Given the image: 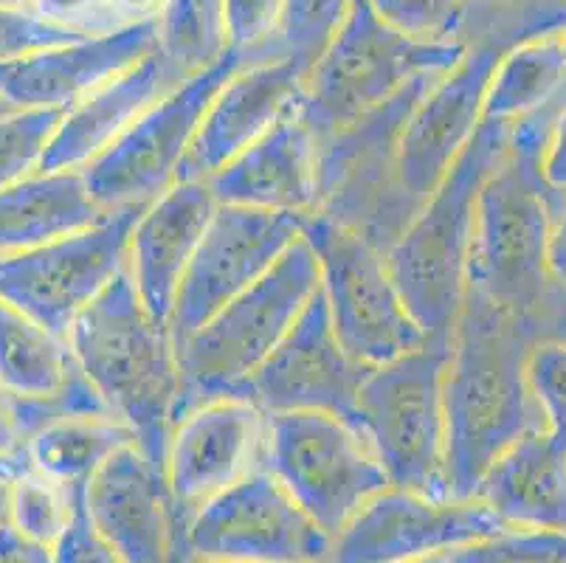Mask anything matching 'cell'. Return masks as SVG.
<instances>
[{
    "label": "cell",
    "instance_id": "1",
    "mask_svg": "<svg viewBox=\"0 0 566 563\" xmlns=\"http://www.w3.org/2000/svg\"><path fill=\"white\" fill-rule=\"evenodd\" d=\"M527 316L468 282L442 378L449 496L468 499L488 465L544 417L530 395Z\"/></svg>",
    "mask_w": 566,
    "mask_h": 563
},
{
    "label": "cell",
    "instance_id": "2",
    "mask_svg": "<svg viewBox=\"0 0 566 563\" xmlns=\"http://www.w3.org/2000/svg\"><path fill=\"white\" fill-rule=\"evenodd\" d=\"M65 338L107 411L130 426L138 448L164 468L181 400V372L169 327L144 307L130 273H118L85 304Z\"/></svg>",
    "mask_w": 566,
    "mask_h": 563
},
{
    "label": "cell",
    "instance_id": "3",
    "mask_svg": "<svg viewBox=\"0 0 566 563\" xmlns=\"http://www.w3.org/2000/svg\"><path fill=\"white\" fill-rule=\"evenodd\" d=\"M549 131V127H547ZM547 131L518 118L511 144L476 195L468 282L502 307L527 316L547 302V248L566 192L547 184L542 153Z\"/></svg>",
    "mask_w": 566,
    "mask_h": 563
},
{
    "label": "cell",
    "instance_id": "4",
    "mask_svg": "<svg viewBox=\"0 0 566 563\" xmlns=\"http://www.w3.org/2000/svg\"><path fill=\"white\" fill-rule=\"evenodd\" d=\"M511 127L482 118L471 142L386 254L406 307L423 327L426 338L440 347L451 344L465 299L476 195L482 180L502 161L511 144Z\"/></svg>",
    "mask_w": 566,
    "mask_h": 563
},
{
    "label": "cell",
    "instance_id": "5",
    "mask_svg": "<svg viewBox=\"0 0 566 563\" xmlns=\"http://www.w3.org/2000/svg\"><path fill=\"white\" fill-rule=\"evenodd\" d=\"M316 291L318 260L311 242L300 237L254 285L175 344L181 372L178 415L206 397L240 395Z\"/></svg>",
    "mask_w": 566,
    "mask_h": 563
},
{
    "label": "cell",
    "instance_id": "6",
    "mask_svg": "<svg viewBox=\"0 0 566 563\" xmlns=\"http://www.w3.org/2000/svg\"><path fill=\"white\" fill-rule=\"evenodd\" d=\"M468 45L462 40H415L380 20L367 0H355L336 38L305 74L300 113L316 138L361 122L423 74L449 71Z\"/></svg>",
    "mask_w": 566,
    "mask_h": 563
},
{
    "label": "cell",
    "instance_id": "7",
    "mask_svg": "<svg viewBox=\"0 0 566 563\" xmlns=\"http://www.w3.org/2000/svg\"><path fill=\"white\" fill-rule=\"evenodd\" d=\"M449 347H423L373 366L355 400V428L364 434L389 484L431 499H451L446 477V378Z\"/></svg>",
    "mask_w": 566,
    "mask_h": 563
},
{
    "label": "cell",
    "instance_id": "8",
    "mask_svg": "<svg viewBox=\"0 0 566 563\" xmlns=\"http://www.w3.org/2000/svg\"><path fill=\"white\" fill-rule=\"evenodd\" d=\"M302 237L318 260V288L333 330L358 364L378 366L423 347L429 338L406 307L386 257L361 231L313 211Z\"/></svg>",
    "mask_w": 566,
    "mask_h": 563
},
{
    "label": "cell",
    "instance_id": "9",
    "mask_svg": "<svg viewBox=\"0 0 566 563\" xmlns=\"http://www.w3.org/2000/svg\"><path fill=\"white\" fill-rule=\"evenodd\" d=\"M262 468L331 539L375 493L389 488L364 434L327 411H265Z\"/></svg>",
    "mask_w": 566,
    "mask_h": 563
},
{
    "label": "cell",
    "instance_id": "10",
    "mask_svg": "<svg viewBox=\"0 0 566 563\" xmlns=\"http://www.w3.org/2000/svg\"><path fill=\"white\" fill-rule=\"evenodd\" d=\"M243 62H249L243 54L226 49L218 60L153 102L111 147L80 169L91 198L105 211H113L147 206L169 189L178 180V169L206 107Z\"/></svg>",
    "mask_w": 566,
    "mask_h": 563
},
{
    "label": "cell",
    "instance_id": "11",
    "mask_svg": "<svg viewBox=\"0 0 566 563\" xmlns=\"http://www.w3.org/2000/svg\"><path fill=\"white\" fill-rule=\"evenodd\" d=\"M142 209H113L87 229L0 257V299L65 335L76 313L125 271L127 242Z\"/></svg>",
    "mask_w": 566,
    "mask_h": 563
},
{
    "label": "cell",
    "instance_id": "12",
    "mask_svg": "<svg viewBox=\"0 0 566 563\" xmlns=\"http://www.w3.org/2000/svg\"><path fill=\"white\" fill-rule=\"evenodd\" d=\"M187 555L206 561H322L333 539L296 504L280 479L256 468L206 499L184 526Z\"/></svg>",
    "mask_w": 566,
    "mask_h": 563
},
{
    "label": "cell",
    "instance_id": "13",
    "mask_svg": "<svg viewBox=\"0 0 566 563\" xmlns=\"http://www.w3.org/2000/svg\"><path fill=\"white\" fill-rule=\"evenodd\" d=\"M300 211L218 204L189 260L169 316L172 344H181L226 302L251 288L302 237Z\"/></svg>",
    "mask_w": 566,
    "mask_h": 563
},
{
    "label": "cell",
    "instance_id": "14",
    "mask_svg": "<svg viewBox=\"0 0 566 563\" xmlns=\"http://www.w3.org/2000/svg\"><path fill=\"white\" fill-rule=\"evenodd\" d=\"M511 530L482 499H431L406 488H384L333 539V561H440L449 552Z\"/></svg>",
    "mask_w": 566,
    "mask_h": 563
},
{
    "label": "cell",
    "instance_id": "15",
    "mask_svg": "<svg viewBox=\"0 0 566 563\" xmlns=\"http://www.w3.org/2000/svg\"><path fill=\"white\" fill-rule=\"evenodd\" d=\"M502 51L493 40L468 45L406 113L395 138L392 173L400 192L417 206L429 198L482 124V102Z\"/></svg>",
    "mask_w": 566,
    "mask_h": 563
},
{
    "label": "cell",
    "instance_id": "16",
    "mask_svg": "<svg viewBox=\"0 0 566 563\" xmlns=\"http://www.w3.org/2000/svg\"><path fill=\"white\" fill-rule=\"evenodd\" d=\"M265 411L245 395H218L175 417L164 451V479L187 519L206 502L262 468Z\"/></svg>",
    "mask_w": 566,
    "mask_h": 563
},
{
    "label": "cell",
    "instance_id": "17",
    "mask_svg": "<svg viewBox=\"0 0 566 563\" xmlns=\"http://www.w3.org/2000/svg\"><path fill=\"white\" fill-rule=\"evenodd\" d=\"M369 369L342 347L318 288L240 395L262 411H327L355 426V400Z\"/></svg>",
    "mask_w": 566,
    "mask_h": 563
},
{
    "label": "cell",
    "instance_id": "18",
    "mask_svg": "<svg viewBox=\"0 0 566 563\" xmlns=\"http://www.w3.org/2000/svg\"><path fill=\"white\" fill-rule=\"evenodd\" d=\"M85 504L116 561L158 563L178 555V546L187 552L178 530L181 513L172 502L164 468L136 442L118 448L91 473Z\"/></svg>",
    "mask_w": 566,
    "mask_h": 563
},
{
    "label": "cell",
    "instance_id": "19",
    "mask_svg": "<svg viewBox=\"0 0 566 563\" xmlns=\"http://www.w3.org/2000/svg\"><path fill=\"white\" fill-rule=\"evenodd\" d=\"M305 74L307 69L287 56L243 62L206 107L178 169V180L209 178L265 136L285 113L300 105Z\"/></svg>",
    "mask_w": 566,
    "mask_h": 563
},
{
    "label": "cell",
    "instance_id": "20",
    "mask_svg": "<svg viewBox=\"0 0 566 563\" xmlns=\"http://www.w3.org/2000/svg\"><path fill=\"white\" fill-rule=\"evenodd\" d=\"M156 49L158 20H133L105 34H91L0 62V93L12 107L65 111Z\"/></svg>",
    "mask_w": 566,
    "mask_h": 563
},
{
    "label": "cell",
    "instance_id": "21",
    "mask_svg": "<svg viewBox=\"0 0 566 563\" xmlns=\"http://www.w3.org/2000/svg\"><path fill=\"white\" fill-rule=\"evenodd\" d=\"M214 206L218 200L203 178H184L144 206L133 223L125 271L144 307L167 327L181 279Z\"/></svg>",
    "mask_w": 566,
    "mask_h": 563
},
{
    "label": "cell",
    "instance_id": "22",
    "mask_svg": "<svg viewBox=\"0 0 566 563\" xmlns=\"http://www.w3.org/2000/svg\"><path fill=\"white\" fill-rule=\"evenodd\" d=\"M203 180L218 204L313 215L322 198L318 138L296 105L265 136Z\"/></svg>",
    "mask_w": 566,
    "mask_h": 563
},
{
    "label": "cell",
    "instance_id": "23",
    "mask_svg": "<svg viewBox=\"0 0 566 563\" xmlns=\"http://www.w3.org/2000/svg\"><path fill=\"white\" fill-rule=\"evenodd\" d=\"M184 80L187 74L175 69L161 49L150 51L136 65L65 107L40 169H82L102 149L111 147L153 102L161 100L164 93L181 85Z\"/></svg>",
    "mask_w": 566,
    "mask_h": 563
},
{
    "label": "cell",
    "instance_id": "24",
    "mask_svg": "<svg viewBox=\"0 0 566 563\" xmlns=\"http://www.w3.org/2000/svg\"><path fill=\"white\" fill-rule=\"evenodd\" d=\"M0 386L25 400L54 403L60 415H111L76 366L69 338L7 299H0Z\"/></svg>",
    "mask_w": 566,
    "mask_h": 563
},
{
    "label": "cell",
    "instance_id": "25",
    "mask_svg": "<svg viewBox=\"0 0 566 563\" xmlns=\"http://www.w3.org/2000/svg\"><path fill=\"white\" fill-rule=\"evenodd\" d=\"M473 496L518 530L566 533V446L530 428L488 465Z\"/></svg>",
    "mask_w": 566,
    "mask_h": 563
},
{
    "label": "cell",
    "instance_id": "26",
    "mask_svg": "<svg viewBox=\"0 0 566 563\" xmlns=\"http://www.w3.org/2000/svg\"><path fill=\"white\" fill-rule=\"evenodd\" d=\"M105 215L80 169H38L0 189V257L74 234Z\"/></svg>",
    "mask_w": 566,
    "mask_h": 563
},
{
    "label": "cell",
    "instance_id": "27",
    "mask_svg": "<svg viewBox=\"0 0 566 563\" xmlns=\"http://www.w3.org/2000/svg\"><path fill=\"white\" fill-rule=\"evenodd\" d=\"M564 85L566 56L558 29L527 34L499 56L482 102V118L516 124L560 96Z\"/></svg>",
    "mask_w": 566,
    "mask_h": 563
},
{
    "label": "cell",
    "instance_id": "28",
    "mask_svg": "<svg viewBox=\"0 0 566 563\" xmlns=\"http://www.w3.org/2000/svg\"><path fill=\"white\" fill-rule=\"evenodd\" d=\"M130 442L136 434L113 415H60L34 428L23 451L34 471L76 484L87 482L111 453Z\"/></svg>",
    "mask_w": 566,
    "mask_h": 563
},
{
    "label": "cell",
    "instance_id": "29",
    "mask_svg": "<svg viewBox=\"0 0 566 563\" xmlns=\"http://www.w3.org/2000/svg\"><path fill=\"white\" fill-rule=\"evenodd\" d=\"M158 49L181 74H195L226 51L223 0H164Z\"/></svg>",
    "mask_w": 566,
    "mask_h": 563
},
{
    "label": "cell",
    "instance_id": "30",
    "mask_svg": "<svg viewBox=\"0 0 566 563\" xmlns=\"http://www.w3.org/2000/svg\"><path fill=\"white\" fill-rule=\"evenodd\" d=\"M71 502L74 484L34 471L32 465H25L23 471L9 479V521L49 550L63 533Z\"/></svg>",
    "mask_w": 566,
    "mask_h": 563
},
{
    "label": "cell",
    "instance_id": "31",
    "mask_svg": "<svg viewBox=\"0 0 566 563\" xmlns=\"http://www.w3.org/2000/svg\"><path fill=\"white\" fill-rule=\"evenodd\" d=\"M355 0H282L280 31L271 56H287L311 69L347 20Z\"/></svg>",
    "mask_w": 566,
    "mask_h": 563
},
{
    "label": "cell",
    "instance_id": "32",
    "mask_svg": "<svg viewBox=\"0 0 566 563\" xmlns=\"http://www.w3.org/2000/svg\"><path fill=\"white\" fill-rule=\"evenodd\" d=\"M63 107H14L0 116V189L38 173Z\"/></svg>",
    "mask_w": 566,
    "mask_h": 563
},
{
    "label": "cell",
    "instance_id": "33",
    "mask_svg": "<svg viewBox=\"0 0 566 563\" xmlns=\"http://www.w3.org/2000/svg\"><path fill=\"white\" fill-rule=\"evenodd\" d=\"M446 563H560L566 561L564 530H518L511 526L493 539L476 541L442 555Z\"/></svg>",
    "mask_w": 566,
    "mask_h": 563
},
{
    "label": "cell",
    "instance_id": "34",
    "mask_svg": "<svg viewBox=\"0 0 566 563\" xmlns=\"http://www.w3.org/2000/svg\"><path fill=\"white\" fill-rule=\"evenodd\" d=\"M380 20L415 40L446 43L465 25L471 0H367Z\"/></svg>",
    "mask_w": 566,
    "mask_h": 563
},
{
    "label": "cell",
    "instance_id": "35",
    "mask_svg": "<svg viewBox=\"0 0 566 563\" xmlns=\"http://www.w3.org/2000/svg\"><path fill=\"white\" fill-rule=\"evenodd\" d=\"M524 375L544 417V428L566 446V341L549 338L533 344Z\"/></svg>",
    "mask_w": 566,
    "mask_h": 563
},
{
    "label": "cell",
    "instance_id": "36",
    "mask_svg": "<svg viewBox=\"0 0 566 563\" xmlns=\"http://www.w3.org/2000/svg\"><path fill=\"white\" fill-rule=\"evenodd\" d=\"M282 0H223L226 49L245 60L271 56L280 31Z\"/></svg>",
    "mask_w": 566,
    "mask_h": 563
},
{
    "label": "cell",
    "instance_id": "37",
    "mask_svg": "<svg viewBox=\"0 0 566 563\" xmlns=\"http://www.w3.org/2000/svg\"><path fill=\"white\" fill-rule=\"evenodd\" d=\"M91 38L76 31L54 25L34 14L32 9H7L0 7V62L18 60V56L34 54V51L63 45L71 40Z\"/></svg>",
    "mask_w": 566,
    "mask_h": 563
},
{
    "label": "cell",
    "instance_id": "38",
    "mask_svg": "<svg viewBox=\"0 0 566 563\" xmlns=\"http://www.w3.org/2000/svg\"><path fill=\"white\" fill-rule=\"evenodd\" d=\"M51 561L60 563H111L116 555L111 546L102 541L94 519L87 513L85 504V482L74 484V502H71V515L65 521L63 533L51 546Z\"/></svg>",
    "mask_w": 566,
    "mask_h": 563
},
{
    "label": "cell",
    "instance_id": "39",
    "mask_svg": "<svg viewBox=\"0 0 566 563\" xmlns=\"http://www.w3.org/2000/svg\"><path fill=\"white\" fill-rule=\"evenodd\" d=\"M32 12L76 34H105L125 25L113 12L111 0H32Z\"/></svg>",
    "mask_w": 566,
    "mask_h": 563
},
{
    "label": "cell",
    "instance_id": "40",
    "mask_svg": "<svg viewBox=\"0 0 566 563\" xmlns=\"http://www.w3.org/2000/svg\"><path fill=\"white\" fill-rule=\"evenodd\" d=\"M542 173L549 186L566 192V105L549 124L547 138H544Z\"/></svg>",
    "mask_w": 566,
    "mask_h": 563
},
{
    "label": "cell",
    "instance_id": "41",
    "mask_svg": "<svg viewBox=\"0 0 566 563\" xmlns=\"http://www.w3.org/2000/svg\"><path fill=\"white\" fill-rule=\"evenodd\" d=\"M25 428L20 403L12 392L0 386V459L25 457Z\"/></svg>",
    "mask_w": 566,
    "mask_h": 563
},
{
    "label": "cell",
    "instance_id": "42",
    "mask_svg": "<svg viewBox=\"0 0 566 563\" xmlns=\"http://www.w3.org/2000/svg\"><path fill=\"white\" fill-rule=\"evenodd\" d=\"M51 561L49 546L38 544L34 539L14 526L12 521H0V563H45Z\"/></svg>",
    "mask_w": 566,
    "mask_h": 563
},
{
    "label": "cell",
    "instance_id": "43",
    "mask_svg": "<svg viewBox=\"0 0 566 563\" xmlns=\"http://www.w3.org/2000/svg\"><path fill=\"white\" fill-rule=\"evenodd\" d=\"M547 268L553 282L566 285V198H564V206H560L558 220H555L553 226V237H549Z\"/></svg>",
    "mask_w": 566,
    "mask_h": 563
},
{
    "label": "cell",
    "instance_id": "44",
    "mask_svg": "<svg viewBox=\"0 0 566 563\" xmlns=\"http://www.w3.org/2000/svg\"><path fill=\"white\" fill-rule=\"evenodd\" d=\"M164 0H111L113 12L118 14L122 23H133V20L156 18Z\"/></svg>",
    "mask_w": 566,
    "mask_h": 563
},
{
    "label": "cell",
    "instance_id": "45",
    "mask_svg": "<svg viewBox=\"0 0 566 563\" xmlns=\"http://www.w3.org/2000/svg\"><path fill=\"white\" fill-rule=\"evenodd\" d=\"M549 338L566 341V304L555 313L553 322H549Z\"/></svg>",
    "mask_w": 566,
    "mask_h": 563
},
{
    "label": "cell",
    "instance_id": "46",
    "mask_svg": "<svg viewBox=\"0 0 566 563\" xmlns=\"http://www.w3.org/2000/svg\"><path fill=\"white\" fill-rule=\"evenodd\" d=\"M25 457H18V459H0V477L3 479H12L14 473H20L25 468Z\"/></svg>",
    "mask_w": 566,
    "mask_h": 563
},
{
    "label": "cell",
    "instance_id": "47",
    "mask_svg": "<svg viewBox=\"0 0 566 563\" xmlns=\"http://www.w3.org/2000/svg\"><path fill=\"white\" fill-rule=\"evenodd\" d=\"M473 7H488V9H499V7H522V3H530V0H471Z\"/></svg>",
    "mask_w": 566,
    "mask_h": 563
},
{
    "label": "cell",
    "instance_id": "48",
    "mask_svg": "<svg viewBox=\"0 0 566 563\" xmlns=\"http://www.w3.org/2000/svg\"><path fill=\"white\" fill-rule=\"evenodd\" d=\"M9 519V479L0 477V521Z\"/></svg>",
    "mask_w": 566,
    "mask_h": 563
},
{
    "label": "cell",
    "instance_id": "49",
    "mask_svg": "<svg viewBox=\"0 0 566 563\" xmlns=\"http://www.w3.org/2000/svg\"><path fill=\"white\" fill-rule=\"evenodd\" d=\"M0 7H7V9H32V0H0Z\"/></svg>",
    "mask_w": 566,
    "mask_h": 563
},
{
    "label": "cell",
    "instance_id": "50",
    "mask_svg": "<svg viewBox=\"0 0 566 563\" xmlns=\"http://www.w3.org/2000/svg\"><path fill=\"white\" fill-rule=\"evenodd\" d=\"M9 111H14V107L9 105V102L3 100V93H0V116H3V113H9Z\"/></svg>",
    "mask_w": 566,
    "mask_h": 563
},
{
    "label": "cell",
    "instance_id": "51",
    "mask_svg": "<svg viewBox=\"0 0 566 563\" xmlns=\"http://www.w3.org/2000/svg\"><path fill=\"white\" fill-rule=\"evenodd\" d=\"M558 34H560V45H564V56H566V23L560 25V29H558Z\"/></svg>",
    "mask_w": 566,
    "mask_h": 563
}]
</instances>
